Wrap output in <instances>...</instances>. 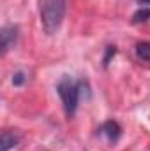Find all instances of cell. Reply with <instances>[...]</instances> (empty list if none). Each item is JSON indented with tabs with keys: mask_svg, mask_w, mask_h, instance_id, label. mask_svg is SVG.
<instances>
[{
	"mask_svg": "<svg viewBox=\"0 0 150 151\" xmlns=\"http://www.w3.org/2000/svg\"><path fill=\"white\" fill-rule=\"evenodd\" d=\"M67 11V0H42L41 2V23L48 35L57 34Z\"/></svg>",
	"mask_w": 150,
	"mask_h": 151,
	"instance_id": "cell-1",
	"label": "cell"
},
{
	"mask_svg": "<svg viewBox=\"0 0 150 151\" xmlns=\"http://www.w3.org/2000/svg\"><path fill=\"white\" fill-rule=\"evenodd\" d=\"M83 86V83L79 81H74L71 77H64L58 84H57V91L62 99V104H64V109H66V114L71 118L74 116L76 109H78V100H79V88Z\"/></svg>",
	"mask_w": 150,
	"mask_h": 151,
	"instance_id": "cell-2",
	"label": "cell"
},
{
	"mask_svg": "<svg viewBox=\"0 0 150 151\" xmlns=\"http://www.w3.org/2000/svg\"><path fill=\"white\" fill-rule=\"evenodd\" d=\"M0 40H2V55H5L9 49H12L18 42V27L14 25H7L2 28L0 32Z\"/></svg>",
	"mask_w": 150,
	"mask_h": 151,
	"instance_id": "cell-3",
	"label": "cell"
},
{
	"mask_svg": "<svg viewBox=\"0 0 150 151\" xmlns=\"http://www.w3.org/2000/svg\"><path fill=\"white\" fill-rule=\"evenodd\" d=\"M101 132L108 137L110 142H117V141L120 139V135H122V128H120V125H118L117 121H113V119L106 121V123L101 127Z\"/></svg>",
	"mask_w": 150,
	"mask_h": 151,
	"instance_id": "cell-4",
	"label": "cell"
},
{
	"mask_svg": "<svg viewBox=\"0 0 150 151\" xmlns=\"http://www.w3.org/2000/svg\"><path fill=\"white\" fill-rule=\"evenodd\" d=\"M18 142H20V135L12 130H5L0 135V151L12 150L14 146H18Z\"/></svg>",
	"mask_w": 150,
	"mask_h": 151,
	"instance_id": "cell-5",
	"label": "cell"
},
{
	"mask_svg": "<svg viewBox=\"0 0 150 151\" xmlns=\"http://www.w3.org/2000/svg\"><path fill=\"white\" fill-rule=\"evenodd\" d=\"M136 56L143 62H150V42H138L136 44Z\"/></svg>",
	"mask_w": 150,
	"mask_h": 151,
	"instance_id": "cell-6",
	"label": "cell"
},
{
	"mask_svg": "<svg viewBox=\"0 0 150 151\" xmlns=\"http://www.w3.org/2000/svg\"><path fill=\"white\" fill-rule=\"evenodd\" d=\"M150 19V7H141L138 9L134 14H133V23L138 25V23H145Z\"/></svg>",
	"mask_w": 150,
	"mask_h": 151,
	"instance_id": "cell-7",
	"label": "cell"
},
{
	"mask_svg": "<svg viewBox=\"0 0 150 151\" xmlns=\"http://www.w3.org/2000/svg\"><path fill=\"white\" fill-rule=\"evenodd\" d=\"M25 79H27L25 72L18 70V72H14V74H12V84H14V86H21V84L25 83Z\"/></svg>",
	"mask_w": 150,
	"mask_h": 151,
	"instance_id": "cell-8",
	"label": "cell"
},
{
	"mask_svg": "<svg viewBox=\"0 0 150 151\" xmlns=\"http://www.w3.org/2000/svg\"><path fill=\"white\" fill-rule=\"evenodd\" d=\"M115 53H117V47H115V46H108V47H106V55H104V60H103L104 67H108V63H110L111 56H115Z\"/></svg>",
	"mask_w": 150,
	"mask_h": 151,
	"instance_id": "cell-9",
	"label": "cell"
},
{
	"mask_svg": "<svg viewBox=\"0 0 150 151\" xmlns=\"http://www.w3.org/2000/svg\"><path fill=\"white\" fill-rule=\"evenodd\" d=\"M141 7H150V0H140Z\"/></svg>",
	"mask_w": 150,
	"mask_h": 151,
	"instance_id": "cell-10",
	"label": "cell"
}]
</instances>
